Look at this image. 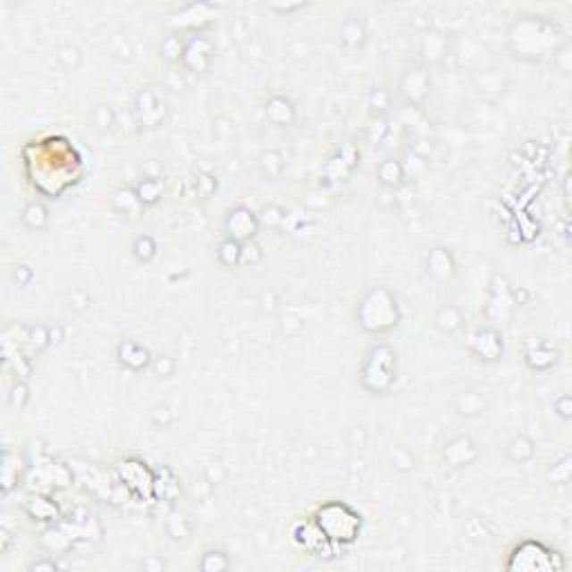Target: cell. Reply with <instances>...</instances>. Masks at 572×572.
<instances>
[{
	"instance_id": "6da1fadb",
	"label": "cell",
	"mask_w": 572,
	"mask_h": 572,
	"mask_svg": "<svg viewBox=\"0 0 572 572\" xmlns=\"http://www.w3.org/2000/svg\"><path fill=\"white\" fill-rule=\"evenodd\" d=\"M548 550L543 548L541 543H534V541H526V543L518 545L514 550L512 559H509L508 568L509 570H545V568H552L554 561L550 559Z\"/></svg>"
}]
</instances>
